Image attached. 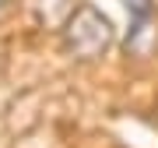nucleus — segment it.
Here are the masks:
<instances>
[{
	"mask_svg": "<svg viewBox=\"0 0 158 148\" xmlns=\"http://www.w3.org/2000/svg\"><path fill=\"white\" fill-rule=\"evenodd\" d=\"M123 7L130 11V18H144L155 11V0H123Z\"/></svg>",
	"mask_w": 158,
	"mask_h": 148,
	"instance_id": "obj_3",
	"label": "nucleus"
},
{
	"mask_svg": "<svg viewBox=\"0 0 158 148\" xmlns=\"http://www.w3.org/2000/svg\"><path fill=\"white\" fill-rule=\"evenodd\" d=\"M60 42H63V53L70 60H98L113 50L116 42V28L106 14L98 11L95 4H77L70 7V14L63 18V28H60Z\"/></svg>",
	"mask_w": 158,
	"mask_h": 148,
	"instance_id": "obj_1",
	"label": "nucleus"
},
{
	"mask_svg": "<svg viewBox=\"0 0 158 148\" xmlns=\"http://www.w3.org/2000/svg\"><path fill=\"white\" fill-rule=\"evenodd\" d=\"M4 7H7V0H0V14H4Z\"/></svg>",
	"mask_w": 158,
	"mask_h": 148,
	"instance_id": "obj_4",
	"label": "nucleus"
},
{
	"mask_svg": "<svg viewBox=\"0 0 158 148\" xmlns=\"http://www.w3.org/2000/svg\"><path fill=\"white\" fill-rule=\"evenodd\" d=\"M134 28L127 35V57H137V60H148L155 57L158 50V14H144V18H130Z\"/></svg>",
	"mask_w": 158,
	"mask_h": 148,
	"instance_id": "obj_2",
	"label": "nucleus"
}]
</instances>
